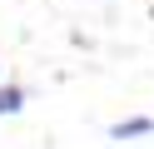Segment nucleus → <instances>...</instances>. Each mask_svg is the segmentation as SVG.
I'll list each match as a JSON object with an SVG mask.
<instances>
[{"instance_id":"nucleus-2","label":"nucleus","mask_w":154,"mask_h":149,"mask_svg":"<svg viewBox=\"0 0 154 149\" xmlns=\"http://www.w3.org/2000/svg\"><path fill=\"white\" fill-rule=\"evenodd\" d=\"M25 109V89L20 85H0V114H20Z\"/></svg>"},{"instance_id":"nucleus-1","label":"nucleus","mask_w":154,"mask_h":149,"mask_svg":"<svg viewBox=\"0 0 154 149\" xmlns=\"http://www.w3.org/2000/svg\"><path fill=\"white\" fill-rule=\"evenodd\" d=\"M139 134H154V119H119V124H109V139H139Z\"/></svg>"}]
</instances>
